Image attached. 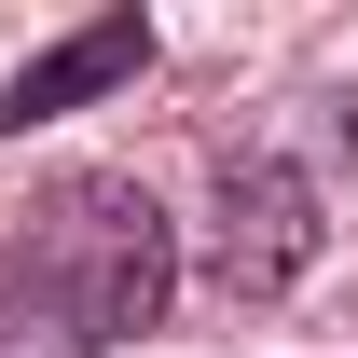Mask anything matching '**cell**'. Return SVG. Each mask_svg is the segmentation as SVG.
Here are the masks:
<instances>
[{
  "mask_svg": "<svg viewBox=\"0 0 358 358\" xmlns=\"http://www.w3.org/2000/svg\"><path fill=\"white\" fill-rule=\"evenodd\" d=\"M138 69H152V14H96V28H69L55 55H28V69L0 83V138H28V124H55V110H83V96L138 83Z\"/></svg>",
  "mask_w": 358,
  "mask_h": 358,
  "instance_id": "obj_3",
  "label": "cell"
},
{
  "mask_svg": "<svg viewBox=\"0 0 358 358\" xmlns=\"http://www.w3.org/2000/svg\"><path fill=\"white\" fill-rule=\"evenodd\" d=\"M0 358H96V345L69 331V317H42L28 289H0Z\"/></svg>",
  "mask_w": 358,
  "mask_h": 358,
  "instance_id": "obj_4",
  "label": "cell"
},
{
  "mask_svg": "<svg viewBox=\"0 0 358 358\" xmlns=\"http://www.w3.org/2000/svg\"><path fill=\"white\" fill-rule=\"evenodd\" d=\"M317 262V193L289 166H221V221H207V275L234 303H275Z\"/></svg>",
  "mask_w": 358,
  "mask_h": 358,
  "instance_id": "obj_2",
  "label": "cell"
},
{
  "mask_svg": "<svg viewBox=\"0 0 358 358\" xmlns=\"http://www.w3.org/2000/svg\"><path fill=\"white\" fill-rule=\"evenodd\" d=\"M0 289H28L42 317H69L83 345H124L179 289L166 207H152L138 179H55L42 207H28V234H14V262H0Z\"/></svg>",
  "mask_w": 358,
  "mask_h": 358,
  "instance_id": "obj_1",
  "label": "cell"
}]
</instances>
